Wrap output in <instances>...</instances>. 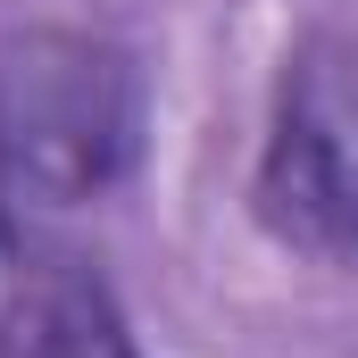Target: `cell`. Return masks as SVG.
I'll return each mask as SVG.
<instances>
[{
	"label": "cell",
	"mask_w": 358,
	"mask_h": 358,
	"mask_svg": "<svg viewBox=\"0 0 358 358\" xmlns=\"http://www.w3.org/2000/svg\"><path fill=\"white\" fill-rule=\"evenodd\" d=\"M142 92L117 42L25 25L0 42V200L76 208L134 167Z\"/></svg>",
	"instance_id": "1"
},
{
	"label": "cell",
	"mask_w": 358,
	"mask_h": 358,
	"mask_svg": "<svg viewBox=\"0 0 358 358\" xmlns=\"http://www.w3.org/2000/svg\"><path fill=\"white\" fill-rule=\"evenodd\" d=\"M250 208L283 250L342 267L358 259V42L300 34L283 76Z\"/></svg>",
	"instance_id": "2"
},
{
	"label": "cell",
	"mask_w": 358,
	"mask_h": 358,
	"mask_svg": "<svg viewBox=\"0 0 358 358\" xmlns=\"http://www.w3.org/2000/svg\"><path fill=\"white\" fill-rule=\"evenodd\" d=\"M0 358H142L84 250L0 200Z\"/></svg>",
	"instance_id": "3"
}]
</instances>
